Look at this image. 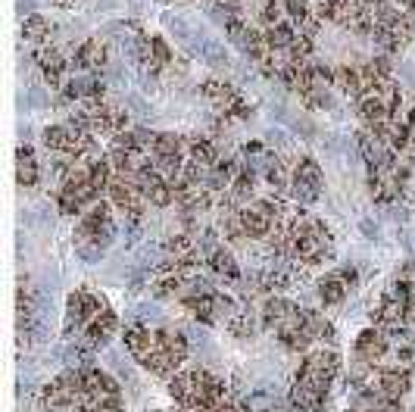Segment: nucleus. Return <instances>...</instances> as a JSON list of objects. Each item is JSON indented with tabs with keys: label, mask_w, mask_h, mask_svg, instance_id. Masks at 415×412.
<instances>
[{
	"label": "nucleus",
	"mask_w": 415,
	"mask_h": 412,
	"mask_svg": "<svg viewBox=\"0 0 415 412\" xmlns=\"http://www.w3.org/2000/svg\"><path fill=\"white\" fill-rule=\"evenodd\" d=\"M265 184H269L275 194H284V191H291V172H287V165L275 159V163L265 169Z\"/></svg>",
	"instance_id": "2f4dec72"
},
{
	"label": "nucleus",
	"mask_w": 415,
	"mask_h": 412,
	"mask_svg": "<svg viewBox=\"0 0 415 412\" xmlns=\"http://www.w3.org/2000/svg\"><path fill=\"white\" fill-rule=\"evenodd\" d=\"M281 19H284V3H281V0H263V3H259V10H256L259 29H272Z\"/></svg>",
	"instance_id": "7c9ffc66"
},
{
	"label": "nucleus",
	"mask_w": 415,
	"mask_h": 412,
	"mask_svg": "<svg viewBox=\"0 0 415 412\" xmlns=\"http://www.w3.org/2000/svg\"><path fill=\"white\" fill-rule=\"evenodd\" d=\"M284 16L291 19L293 25H303L306 19L312 16V3L310 0H284Z\"/></svg>",
	"instance_id": "f704fd0d"
},
{
	"label": "nucleus",
	"mask_w": 415,
	"mask_h": 412,
	"mask_svg": "<svg viewBox=\"0 0 415 412\" xmlns=\"http://www.w3.org/2000/svg\"><path fill=\"white\" fill-rule=\"evenodd\" d=\"M166 250H169V256H172V259L197 256V237H194L191 231H178V235H172V237H169Z\"/></svg>",
	"instance_id": "c85d7f7f"
},
{
	"label": "nucleus",
	"mask_w": 415,
	"mask_h": 412,
	"mask_svg": "<svg viewBox=\"0 0 415 412\" xmlns=\"http://www.w3.org/2000/svg\"><path fill=\"white\" fill-rule=\"evenodd\" d=\"M106 59H110V47H106V41H100V38H88V41L78 44L75 53H72V66H75L78 72H100L106 66Z\"/></svg>",
	"instance_id": "6e6552de"
},
{
	"label": "nucleus",
	"mask_w": 415,
	"mask_h": 412,
	"mask_svg": "<svg viewBox=\"0 0 415 412\" xmlns=\"http://www.w3.org/2000/svg\"><path fill=\"white\" fill-rule=\"evenodd\" d=\"M125 347H129L131 356H138V360H147V356H150V350L156 347V331L135 325V328L125 331Z\"/></svg>",
	"instance_id": "aec40b11"
},
{
	"label": "nucleus",
	"mask_w": 415,
	"mask_h": 412,
	"mask_svg": "<svg viewBox=\"0 0 415 412\" xmlns=\"http://www.w3.org/2000/svg\"><path fill=\"white\" fill-rule=\"evenodd\" d=\"M303 318H306V331L312 334V341H334V325L319 309H303Z\"/></svg>",
	"instance_id": "cd10ccee"
},
{
	"label": "nucleus",
	"mask_w": 415,
	"mask_h": 412,
	"mask_svg": "<svg viewBox=\"0 0 415 412\" xmlns=\"http://www.w3.org/2000/svg\"><path fill=\"white\" fill-rule=\"evenodd\" d=\"M35 63L41 66L44 82L50 84V88H63L66 84V69H69V63H66V57L57 47H38Z\"/></svg>",
	"instance_id": "1a4fd4ad"
},
{
	"label": "nucleus",
	"mask_w": 415,
	"mask_h": 412,
	"mask_svg": "<svg viewBox=\"0 0 415 412\" xmlns=\"http://www.w3.org/2000/svg\"><path fill=\"white\" fill-rule=\"evenodd\" d=\"M356 147H359V156L369 163V169H374V165H381V163H387V159H391V154H393V150L387 147L384 141H378V138H374L369 128L356 135Z\"/></svg>",
	"instance_id": "2eb2a0df"
},
{
	"label": "nucleus",
	"mask_w": 415,
	"mask_h": 412,
	"mask_svg": "<svg viewBox=\"0 0 415 412\" xmlns=\"http://www.w3.org/2000/svg\"><path fill=\"white\" fill-rule=\"evenodd\" d=\"M103 309H106L103 300H97L88 290H75L69 297V303H66V334H75L78 328H88L91 318Z\"/></svg>",
	"instance_id": "0eeeda50"
},
{
	"label": "nucleus",
	"mask_w": 415,
	"mask_h": 412,
	"mask_svg": "<svg viewBox=\"0 0 415 412\" xmlns=\"http://www.w3.org/2000/svg\"><path fill=\"white\" fill-rule=\"evenodd\" d=\"M312 44H316V41H310L306 35H297V38H293L291 47L284 50V53H287V59H291V63H310V57H312Z\"/></svg>",
	"instance_id": "72a5a7b5"
},
{
	"label": "nucleus",
	"mask_w": 415,
	"mask_h": 412,
	"mask_svg": "<svg viewBox=\"0 0 415 412\" xmlns=\"http://www.w3.org/2000/svg\"><path fill=\"white\" fill-rule=\"evenodd\" d=\"M356 110H359V119L365 122V128H374V125H381V122H393V116L387 112V106L381 101L378 91L356 97Z\"/></svg>",
	"instance_id": "4468645a"
},
{
	"label": "nucleus",
	"mask_w": 415,
	"mask_h": 412,
	"mask_svg": "<svg viewBox=\"0 0 415 412\" xmlns=\"http://www.w3.org/2000/svg\"><path fill=\"white\" fill-rule=\"evenodd\" d=\"M337 371H340V356L334 353V350H312V353H306L303 365H300L297 381L328 394V388H331V381L337 378Z\"/></svg>",
	"instance_id": "20e7f679"
},
{
	"label": "nucleus",
	"mask_w": 415,
	"mask_h": 412,
	"mask_svg": "<svg viewBox=\"0 0 415 412\" xmlns=\"http://www.w3.org/2000/svg\"><path fill=\"white\" fill-rule=\"evenodd\" d=\"M331 256V231L319 219L297 216V222L291 225V259L300 269H312L322 259Z\"/></svg>",
	"instance_id": "f03ea898"
},
{
	"label": "nucleus",
	"mask_w": 415,
	"mask_h": 412,
	"mask_svg": "<svg viewBox=\"0 0 415 412\" xmlns=\"http://www.w3.org/2000/svg\"><path fill=\"white\" fill-rule=\"evenodd\" d=\"M144 194H147V203H150V206H159V209H166V206L175 203V191H172V184L166 182V175L156 178V182H153L150 188L144 191Z\"/></svg>",
	"instance_id": "c756f323"
},
{
	"label": "nucleus",
	"mask_w": 415,
	"mask_h": 412,
	"mask_svg": "<svg viewBox=\"0 0 415 412\" xmlns=\"http://www.w3.org/2000/svg\"><path fill=\"white\" fill-rule=\"evenodd\" d=\"M106 88L100 78H69L63 84V101H75V103H85V101H103Z\"/></svg>",
	"instance_id": "f8f14e48"
},
{
	"label": "nucleus",
	"mask_w": 415,
	"mask_h": 412,
	"mask_svg": "<svg viewBox=\"0 0 415 412\" xmlns=\"http://www.w3.org/2000/svg\"><path fill=\"white\" fill-rule=\"evenodd\" d=\"M297 25L291 22V19H281L278 25H272V29H265V44H269L272 50H287L293 44V38H297Z\"/></svg>",
	"instance_id": "b1692460"
},
{
	"label": "nucleus",
	"mask_w": 415,
	"mask_h": 412,
	"mask_svg": "<svg viewBox=\"0 0 415 412\" xmlns=\"http://www.w3.org/2000/svg\"><path fill=\"white\" fill-rule=\"evenodd\" d=\"M82 397H85V375H82V369L63 371V375L53 378V381L44 388V403L50 409L72 406V403L82 400Z\"/></svg>",
	"instance_id": "423d86ee"
},
{
	"label": "nucleus",
	"mask_w": 415,
	"mask_h": 412,
	"mask_svg": "<svg viewBox=\"0 0 415 412\" xmlns=\"http://www.w3.org/2000/svg\"><path fill=\"white\" fill-rule=\"evenodd\" d=\"M200 94L206 97L212 106H219V110H228L231 103H238L240 97H238V91L231 88L228 82H219V78H210V82H203V88H200Z\"/></svg>",
	"instance_id": "6ab92c4d"
},
{
	"label": "nucleus",
	"mask_w": 415,
	"mask_h": 412,
	"mask_svg": "<svg viewBox=\"0 0 415 412\" xmlns=\"http://www.w3.org/2000/svg\"><path fill=\"white\" fill-rule=\"evenodd\" d=\"M356 356L365 362H381L387 356V331L384 328H365L356 337Z\"/></svg>",
	"instance_id": "9d476101"
},
{
	"label": "nucleus",
	"mask_w": 415,
	"mask_h": 412,
	"mask_svg": "<svg viewBox=\"0 0 415 412\" xmlns=\"http://www.w3.org/2000/svg\"><path fill=\"white\" fill-rule=\"evenodd\" d=\"M374 390H378L381 397H387V400H403L406 394H409V371L406 369H391V371H381L378 375V384H374Z\"/></svg>",
	"instance_id": "ddd939ff"
},
{
	"label": "nucleus",
	"mask_w": 415,
	"mask_h": 412,
	"mask_svg": "<svg viewBox=\"0 0 415 412\" xmlns=\"http://www.w3.org/2000/svg\"><path fill=\"white\" fill-rule=\"evenodd\" d=\"M322 184H325V178H322L319 163L312 156H300L291 172V197L293 200L300 206H312L322 197Z\"/></svg>",
	"instance_id": "39448f33"
},
{
	"label": "nucleus",
	"mask_w": 415,
	"mask_h": 412,
	"mask_svg": "<svg viewBox=\"0 0 415 412\" xmlns=\"http://www.w3.org/2000/svg\"><path fill=\"white\" fill-rule=\"evenodd\" d=\"M169 394L182 403L184 409L194 412H216L222 406L225 384L216 375H210L206 369H191L175 375V381L169 384Z\"/></svg>",
	"instance_id": "f257e3e1"
},
{
	"label": "nucleus",
	"mask_w": 415,
	"mask_h": 412,
	"mask_svg": "<svg viewBox=\"0 0 415 412\" xmlns=\"http://www.w3.org/2000/svg\"><path fill=\"white\" fill-rule=\"evenodd\" d=\"M169 63H172L169 44H166L163 38H153V59H150V66H147V69H163V66H169Z\"/></svg>",
	"instance_id": "c9c22d12"
},
{
	"label": "nucleus",
	"mask_w": 415,
	"mask_h": 412,
	"mask_svg": "<svg viewBox=\"0 0 415 412\" xmlns=\"http://www.w3.org/2000/svg\"><path fill=\"white\" fill-rule=\"evenodd\" d=\"M228 328H231V334L234 337H253V328H256V322H253V316H250V309H240L238 316H231L228 318Z\"/></svg>",
	"instance_id": "473e14b6"
},
{
	"label": "nucleus",
	"mask_w": 415,
	"mask_h": 412,
	"mask_svg": "<svg viewBox=\"0 0 415 412\" xmlns=\"http://www.w3.org/2000/svg\"><path fill=\"white\" fill-rule=\"evenodd\" d=\"M347 288H350V284L344 281V275H340V272H331V275H325L322 281H319V297H322L325 307H337V303H344Z\"/></svg>",
	"instance_id": "412c9836"
},
{
	"label": "nucleus",
	"mask_w": 415,
	"mask_h": 412,
	"mask_svg": "<svg viewBox=\"0 0 415 412\" xmlns=\"http://www.w3.org/2000/svg\"><path fill=\"white\" fill-rule=\"evenodd\" d=\"M53 3H57V6H72L75 0H53Z\"/></svg>",
	"instance_id": "e433bc0d"
},
{
	"label": "nucleus",
	"mask_w": 415,
	"mask_h": 412,
	"mask_svg": "<svg viewBox=\"0 0 415 412\" xmlns=\"http://www.w3.org/2000/svg\"><path fill=\"white\" fill-rule=\"evenodd\" d=\"M291 406L297 412H322L325 394H322V390H316V388H310V384L297 381L291 388Z\"/></svg>",
	"instance_id": "f3484780"
},
{
	"label": "nucleus",
	"mask_w": 415,
	"mask_h": 412,
	"mask_svg": "<svg viewBox=\"0 0 415 412\" xmlns=\"http://www.w3.org/2000/svg\"><path fill=\"white\" fill-rule=\"evenodd\" d=\"M350 412H353V409H350Z\"/></svg>",
	"instance_id": "4c0bfd02"
},
{
	"label": "nucleus",
	"mask_w": 415,
	"mask_h": 412,
	"mask_svg": "<svg viewBox=\"0 0 415 412\" xmlns=\"http://www.w3.org/2000/svg\"><path fill=\"white\" fill-rule=\"evenodd\" d=\"M253 191H256V169H250V165L244 163V165H240V172L234 175V182H231L234 203H250Z\"/></svg>",
	"instance_id": "5701e85b"
},
{
	"label": "nucleus",
	"mask_w": 415,
	"mask_h": 412,
	"mask_svg": "<svg viewBox=\"0 0 415 412\" xmlns=\"http://www.w3.org/2000/svg\"><path fill=\"white\" fill-rule=\"evenodd\" d=\"M187 360V337L182 331H169V328H159L156 331V347L150 350L147 360H140L153 375L159 378H172L175 369Z\"/></svg>",
	"instance_id": "7ed1b4c3"
},
{
	"label": "nucleus",
	"mask_w": 415,
	"mask_h": 412,
	"mask_svg": "<svg viewBox=\"0 0 415 412\" xmlns=\"http://www.w3.org/2000/svg\"><path fill=\"white\" fill-rule=\"evenodd\" d=\"M187 159L212 169V165L219 163V150H216V144L206 141V138H191V141H187Z\"/></svg>",
	"instance_id": "a878e982"
},
{
	"label": "nucleus",
	"mask_w": 415,
	"mask_h": 412,
	"mask_svg": "<svg viewBox=\"0 0 415 412\" xmlns=\"http://www.w3.org/2000/svg\"><path fill=\"white\" fill-rule=\"evenodd\" d=\"M41 141L47 150H53V154H69L72 147V128L69 125H47L41 131Z\"/></svg>",
	"instance_id": "393cba45"
},
{
	"label": "nucleus",
	"mask_w": 415,
	"mask_h": 412,
	"mask_svg": "<svg viewBox=\"0 0 415 412\" xmlns=\"http://www.w3.org/2000/svg\"><path fill=\"white\" fill-rule=\"evenodd\" d=\"M206 259H210V269L216 272L219 278H225L228 284H238V281H240L238 259H234V253H231L228 247H216V250H212V253L206 256Z\"/></svg>",
	"instance_id": "a211bd4d"
},
{
	"label": "nucleus",
	"mask_w": 415,
	"mask_h": 412,
	"mask_svg": "<svg viewBox=\"0 0 415 412\" xmlns=\"http://www.w3.org/2000/svg\"><path fill=\"white\" fill-rule=\"evenodd\" d=\"M334 88H340L347 97H359V94H363L359 66H334Z\"/></svg>",
	"instance_id": "4be33fe9"
},
{
	"label": "nucleus",
	"mask_w": 415,
	"mask_h": 412,
	"mask_svg": "<svg viewBox=\"0 0 415 412\" xmlns=\"http://www.w3.org/2000/svg\"><path fill=\"white\" fill-rule=\"evenodd\" d=\"M38 178H41V169H38L35 150H31L29 144H22V147L16 150V182L22 184V188H35Z\"/></svg>",
	"instance_id": "dca6fc26"
},
{
	"label": "nucleus",
	"mask_w": 415,
	"mask_h": 412,
	"mask_svg": "<svg viewBox=\"0 0 415 412\" xmlns=\"http://www.w3.org/2000/svg\"><path fill=\"white\" fill-rule=\"evenodd\" d=\"M50 22H47L44 16H38V13H31V16H25V22H22V35H25V41H31V44H44L50 41Z\"/></svg>",
	"instance_id": "bb28decb"
},
{
	"label": "nucleus",
	"mask_w": 415,
	"mask_h": 412,
	"mask_svg": "<svg viewBox=\"0 0 415 412\" xmlns=\"http://www.w3.org/2000/svg\"><path fill=\"white\" fill-rule=\"evenodd\" d=\"M116 328H119V322H116V316H112L110 309L97 312V316L88 322V328H85V344H88L91 350L103 347V344L110 341L112 334H116Z\"/></svg>",
	"instance_id": "9b49d317"
}]
</instances>
